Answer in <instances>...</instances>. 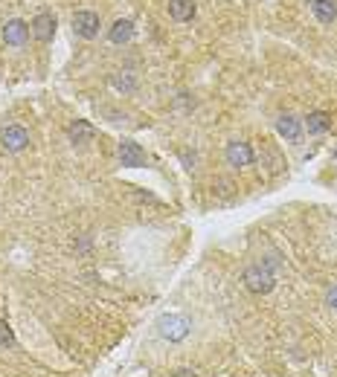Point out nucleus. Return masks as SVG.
I'll return each mask as SVG.
<instances>
[{"instance_id": "4468645a", "label": "nucleus", "mask_w": 337, "mask_h": 377, "mask_svg": "<svg viewBox=\"0 0 337 377\" xmlns=\"http://www.w3.org/2000/svg\"><path fill=\"white\" fill-rule=\"evenodd\" d=\"M134 38V24L128 21V17H119V21H114L111 24V29H108V41L111 44H128Z\"/></svg>"}, {"instance_id": "6ab92c4d", "label": "nucleus", "mask_w": 337, "mask_h": 377, "mask_svg": "<svg viewBox=\"0 0 337 377\" xmlns=\"http://www.w3.org/2000/svg\"><path fill=\"white\" fill-rule=\"evenodd\" d=\"M172 377H198V374H195L192 369H181V371H174Z\"/></svg>"}, {"instance_id": "aec40b11", "label": "nucleus", "mask_w": 337, "mask_h": 377, "mask_svg": "<svg viewBox=\"0 0 337 377\" xmlns=\"http://www.w3.org/2000/svg\"><path fill=\"white\" fill-rule=\"evenodd\" d=\"M334 160H337V148H334Z\"/></svg>"}, {"instance_id": "f8f14e48", "label": "nucleus", "mask_w": 337, "mask_h": 377, "mask_svg": "<svg viewBox=\"0 0 337 377\" xmlns=\"http://www.w3.org/2000/svg\"><path fill=\"white\" fill-rule=\"evenodd\" d=\"M195 12H198V3H195V0H169V17L177 24L192 21Z\"/></svg>"}, {"instance_id": "dca6fc26", "label": "nucleus", "mask_w": 337, "mask_h": 377, "mask_svg": "<svg viewBox=\"0 0 337 377\" xmlns=\"http://www.w3.org/2000/svg\"><path fill=\"white\" fill-rule=\"evenodd\" d=\"M0 348H15V331L6 319H0Z\"/></svg>"}, {"instance_id": "ddd939ff", "label": "nucleus", "mask_w": 337, "mask_h": 377, "mask_svg": "<svg viewBox=\"0 0 337 377\" xmlns=\"http://www.w3.org/2000/svg\"><path fill=\"white\" fill-rule=\"evenodd\" d=\"M303 128H306L308 134H314V137L326 134V131L331 128V114H329V111H311V114L306 116V122H303Z\"/></svg>"}, {"instance_id": "20e7f679", "label": "nucleus", "mask_w": 337, "mask_h": 377, "mask_svg": "<svg viewBox=\"0 0 337 377\" xmlns=\"http://www.w3.org/2000/svg\"><path fill=\"white\" fill-rule=\"evenodd\" d=\"M224 160H227V166H233V169H247V166H253L256 154L247 139H230L224 148Z\"/></svg>"}, {"instance_id": "f03ea898", "label": "nucleus", "mask_w": 337, "mask_h": 377, "mask_svg": "<svg viewBox=\"0 0 337 377\" xmlns=\"http://www.w3.org/2000/svg\"><path fill=\"white\" fill-rule=\"evenodd\" d=\"M192 331V322L181 314H163L160 319H157V334H160L163 339H169V343H184V339L189 337Z\"/></svg>"}, {"instance_id": "6e6552de", "label": "nucleus", "mask_w": 337, "mask_h": 377, "mask_svg": "<svg viewBox=\"0 0 337 377\" xmlns=\"http://www.w3.org/2000/svg\"><path fill=\"white\" fill-rule=\"evenodd\" d=\"M0 35H3V41L9 47H24L29 41L32 29H29V24L24 21V17H9V21L3 24V29H0Z\"/></svg>"}, {"instance_id": "2eb2a0df", "label": "nucleus", "mask_w": 337, "mask_h": 377, "mask_svg": "<svg viewBox=\"0 0 337 377\" xmlns=\"http://www.w3.org/2000/svg\"><path fill=\"white\" fill-rule=\"evenodd\" d=\"M111 84H114V91H119V93H131L137 87V76L128 73V70H119V73L111 76Z\"/></svg>"}, {"instance_id": "f257e3e1", "label": "nucleus", "mask_w": 337, "mask_h": 377, "mask_svg": "<svg viewBox=\"0 0 337 377\" xmlns=\"http://www.w3.org/2000/svg\"><path fill=\"white\" fill-rule=\"evenodd\" d=\"M241 279H244V287H247V291L256 293V296L271 293V291H274V284H276L274 270H271V267H264L262 261L247 264V267H244V273H241Z\"/></svg>"}, {"instance_id": "7ed1b4c3", "label": "nucleus", "mask_w": 337, "mask_h": 377, "mask_svg": "<svg viewBox=\"0 0 337 377\" xmlns=\"http://www.w3.org/2000/svg\"><path fill=\"white\" fill-rule=\"evenodd\" d=\"M70 26H73V35L82 41H93L99 29H102V17L93 12V9H79L70 17Z\"/></svg>"}, {"instance_id": "9b49d317", "label": "nucleus", "mask_w": 337, "mask_h": 377, "mask_svg": "<svg viewBox=\"0 0 337 377\" xmlns=\"http://www.w3.org/2000/svg\"><path fill=\"white\" fill-rule=\"evenodd\" d=\"M311 15L323 26H331L337 21V0H311Z\"/></svg>"}, {"instance_id": "0eeeda50", "label": "nucleus", "mask_w": 337, "mask_h": 377, "mask_svg": "<svg viewBox=\"0 0 337 377\" xmlns=\"http://www.w3.org/2000/svg\"><path fill=\"white\" fill-rule=\"evenodd\" d=\"M117 157H119V166H126V169H146L149 166L146 151L140 148V142H134V139H122L117 146Z\"/></svg>"}, {"instance_id": "1a4fd4ad", "label": "nucleus", "mask_w": 337, "mask_h": 377, "mask_svg": "<svg viewBox=\"0 0 337 377\" xmlns=\"http://www.w3.org/2000/svg\"><path fill=\"white\" fill-rule=\"evenodd\" d=\"M303 119L294 116V114H279L276 116V134L285 139V142H299L303 139Z\"/></svg>"}, {"instance_id": "39448f33", "label": "nucleus", "mask_w": 337, "mask_h": 377, "mask_svg": "<svg viewBox=\"0 0 337 377\" xmlns=\"http://www.w3.org/2000/svg\"><path fill=\"white\" fill-rule=\"evenodd\" d=\"M29 142H32V137H29V131L24 128V125H6V128L0 131V148L9 151V154H17V151L29 148Z\"/></svg>"}, {"instance_id": "412c9836", "label": "nucleus", "mask_w": 337, "mask_h": 377, "mask_svg": "<svg viewBox=\"0 0 337 377\" xmlns=\"http://www.w3.org/2000/svg\"><path fill=\"white\" fill-rule=\"evenodd\" d=\"M308 3H311V0H308Z\"/></svg>"}, {"instance_id": "423d86ee", "label": "nucleus", "mask_w": 337, "mask_h": 377, "mask_svg": "<svg viewBox=\"0 0 337 377\" xmlns=\"http://www.w3.org/2000/svg\"><path fill=\"white\" fill-rule=\"evenodd\" d=\"M29 29H32V38L38 44H50L56 38V29H59V17L52 12H38L29 21Z\"/></svg>"}, {"instance_id": "f3484780", "label": "nucleus", "mask_w": 337, "mask_h": 377, "mask_svg": "<svg viewBox=\"0 0 337 377\" xmlns=\"http://www.w3.org/2000/svg\"><path fill=\"white\" fill-rule=\"evenodd\" d=\"M181 163H184V169H195V166H198V154H195V151H189V148H184L181 151Z\"/></svg>"}, {"instance_id": "a211bd4d", "label": "nucleus", "mask_w": 337, "mask_h": 377, "mask_svg": "<svg viewBox=\"0 0 337 377\" xmlns=\"http://www.w3.org/2000/svg\"><path fill=\"white\" fill-rule=\"evenodd\" d=\"M326 305H329V311L337 314V284H331L329 291H326Z\"/></svg>"}, {"instance_id": "9d476101", "label": "nucleus", "mask_w": 337, "mask_h": 377, "mask_svg": "<svg viewBox=\"0 0 337 377\" xmlns=\"http://www.w3.org/2000/svg\"><path fill=\"white\" fill-rule=\"evenodd\" d=\"M93 137H96V128L87 119H76L67 125V139L73 146H87V142H93Z\"/></svg>"}]
</instances>
